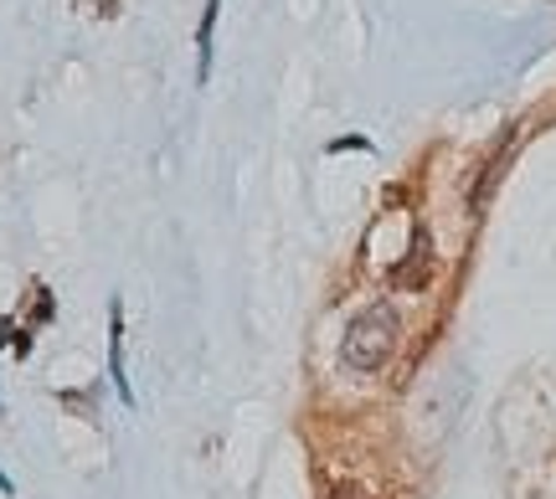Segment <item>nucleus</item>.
Returning a JSON list of instances; mask_svg holds the SVG:
<instances>
[{"label": "nucleus", "mask_w": 556, "mask_h": 499, "mask_svg": "<svg viewBox=\"0 0 556 499\" xmlns=\"http://www.w3.org/2000/svg\"><path fill=\"white\" fill-rule=\"evenodd\" d=\"M217 16H222V0H206L201 5V31H197V82H212V41H217Z\"/></svg>", "instance_id": "nucleus-4"}, {"label": "nucleus", "mask_w": 556, "mask_h": 499, "mask_svg": "<svg viewBox=\"0 0 556 499\" xmlns=\"http://www.w3.org/2000/svg\"><path fill=\"white\" fill-rule=\"evenodd\" d=\"M402 340V320L392 304H371V309H361L345 340H340V360L351 366V371H381L392 350H397Z\"/></svg>", "instance_id": "nucleus-1"}, {"label": "nucleus", "mask_w": 556, "mask_h": 499, "mask_svg": "<svg viewBox=\"0 0 556 499\" xmlns=\"http://www.w3.org/2000/svg\"><path fill=\"white\" fill-rule=\"evenodd\" d=\"M428 279H433V238H428V227L417 221L413 247H407V263L392 268V283H397V289H422Z\"/></svg>", "instance_id": "nucleus-2"}, {"label": "nucleus", "mask_w": 556, "mask_h": 499, "mask_svg": "<svg viewBox=\"0 0 556 499\" xmlns=\"http://www.w3.org/2000/svg\"><path fill=\"white\" fill-rule=\"evenodd\" d=\"M330 150H371V140H361V135H345V140H336Z\"/></svg>", "instance_id": "nucleus-5"}, {"label": "nucleus", "mask_w": 556, "mask_h": 499, "mask_svg": "<svg viewBox=\"0 0 556 499\" xmlns=\"http://www.w3.org/2000/svg\"><path fill=\"white\" fill-rule=\"evenodd\" d=\"M330 499H366V495H361L356 484H340V489H336V495H330Z\"/></svg>", "instance_id": "nucleus-6"}, {"label": "nucleus", "mask_w": 556, "mask_h": 499, "mask_svg": "<svg viewBox=\"0 0 556 499\" xmlns=\"http://www.w3.org/2000/svg\"><path fill=\"white\" fill-rule=\"evenodd\" d=\"M109 376H114V392H119L124 407H135V392H129V376H124V304H109Z\"/></svg>", "instance_id": "nucleus-3"}, {"label": "nucleus", "mask_w": 556, "mask_h": 499, "mask_svg": "<svg viewBox=\"0 0 556 499\" xmlns=\"http://www.w3.org/2000/svg\"><path fill=\"white\" fill-rule=\"evenodd\" d=\"M0 495H16V484L5 479V474H0Z\"/></svg>", "instance_id": "nucleus-7"}]
</instances>
